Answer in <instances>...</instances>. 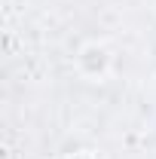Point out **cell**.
Instances as JSON below:
<instances>
[{"instance_id": "6da1fadb", "label": "cell", "mask_w": 156, "mask_h": 159, "mask_svg": "<svg viewBox=\"0 0 156 159\" xmlns=\"http://www.w3.org/2000/svg\"><path fill=\"white\" fill-rule=\"evenodd\" d=\"M71 159H98V156H92V153H74Z\"/></svg>"}]
</instances>
